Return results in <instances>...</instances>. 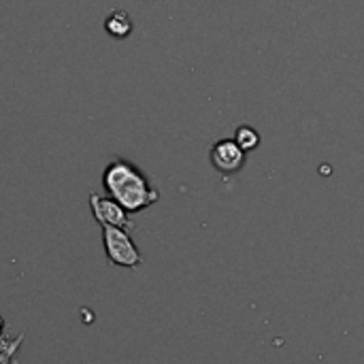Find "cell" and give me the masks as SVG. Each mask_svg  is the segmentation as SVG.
<instances>
[{"label":"cell","mask_w":364,"mask_h":364,"mask_svg":"<svg viewBox=\"0 0 364 364\" xmlns=\"http://www.w3.org/2000/svg\"><path fill=\"white\" fill-rule=\"evenodd\" d=\"M132 28H134V23H132L130 15L126 11H122V9L111 11L109 17L105 19V30L113 38H126L132 32Z\"/></svg>","instance_id":"5"},{"label":"cell","mask_w":364,"mask_h":364,"mask_svg":"<svg viewBox=\"0 0 364 364\" xmlns=\"http://www.w3.org/2000/svg\"><path fill=\"white\" fill-rule=\"evenodd\" d=\"M235 143L243 151H252V149H256L260 145V134L252 126H239L237 132H235Z\"/></svg>","instance_id":"6"},{"label":"cell","mask_w":364,"mask_h":364,"mask_svg":"<svg viewBox=\"0 0 364 364\" xmlns=\"http://www.w3.org/2000/svg\"><path fill=\"white\" fill-rule=\"evenodd\" d=\"M102 186L107 194L115 203H119L128 213H139L158 203L160 198L158 190L151 188L141 168L130 164L128 160L111 162L102 173Z\"/></svg>","instance_id":"1"},{"label":"cell","mask_w":364,"mask_h":364,"mask_svg":"<svg viewBox=\"0 0 364 364\" xmlns=\"http://www.w3.org/2000/svg\"><path fill=\"white\" fill-rule=\"evenodd\" d=\"M21 339H23V335H21L17 341H11V343L2 341V343H0V364H13L11 356H13V354L19 350V343H21Z\"/></svg>","instance_id":"7"},{"label":"cell","mask_w":364,"mask_h":364,"mask_svg":"<svg viewBox=\"0 0 364 364\" xmlns=\"http://www.w3.org/2000/svg\"><path fill=\"white\" fill-rule=\"evenodd\" d=\"M90 207H92V213H94V218H96V222L100 226H115V228H124V230L132 228L128 211L119 203H115L113 198L92 194L90 196Z\"/></svg>","instance_id":"3"},{"label":"cell","mask_w":364,"mask_h":364,"mask_svg":"<svg viewBox=\"0 0 364 364\" xmlns=\"http://www.w3.org/2000/svg\"><path fill=\"white\" fill-rule=\"evenodd\" d=\"M102 239H105V250L107 256L113 264L117 267H128L134 269L143 262L136 245L132 243L130 235L124 228H115V226H102Z\"/></svg>","instance_id":"2"},{"label":"cell","mask_w":364,"mask_h":364,"mask_svg":"<svg viewBox=\"0 0 364 364\" xmlns=\"http://www.w3.org/2000/svg\"><path fill=\"white\" fill-rule=\"evenodd\" d=\"M209 160L213 164L215 171L224 173V175H232L239 173L245 164V151L230 139H222L211 147Z\"/></svg>","instance_id":"4"}]
</instances>
